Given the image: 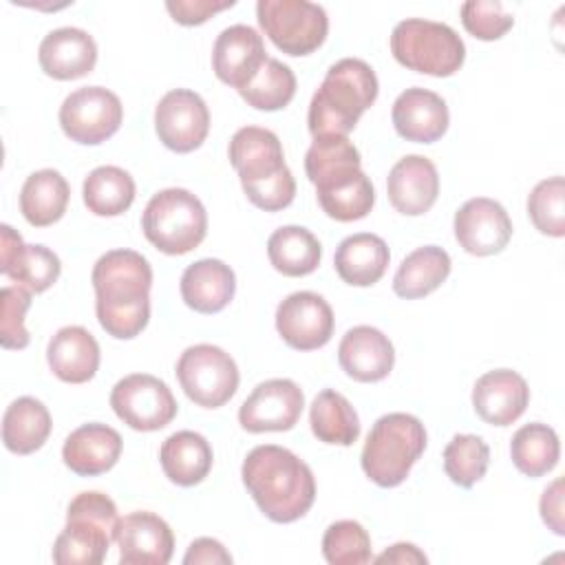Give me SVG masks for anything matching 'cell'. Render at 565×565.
I'll return each instance as SVG.
<instances>
[{"label":"cell","instance_id":"obj_1","mask_svg":"<svg viewBox=\"0 0 565 565\" xmlns=\"http://www.w3.org/2000/svg\"><path fill=\"white\" fill-rule=\"evenodd\" d=\"M95 313L102 329L117 338L139 335L150 320L152 267L135 249H110L93 267Z\"/></svg>","mask_w":565,"mask_h":565},{"label":"cell","instance_id":"obj_2","mask_svg":"<svg viewBox=\"0 0 565 565\" xmlns=\"http://www.w3.org/2000/svg\"><path fill=\"white\" fill-rule=\"evenodd\" d=\"M241 477L260 508L274 523H291L309 512L316 499L311 468L291 450L265 444L247 452Z\"/></svg>","mask_w":565,"mask_h":565},{"label":"cell","instance_id":"obj_3","mask_svg":"<svg viewBox=\"0 0 565 565\" xmlns=\"http://www.w3.org/2000/svg\"><path fill=\"white\" fill-rule=\"evenodd\" d=\"M230 163L238 172L245 196L265 212L291 205L296 181L285 163L276 132L260 126H243L230 139Z\"/></svg>","mask_w":565,"mask_h":565},{"label":"cell","instance_id":"obj_4","mask_svg":"<svg viewBox=\"0 0 565 565\" xmlns=\"http://www.w3.org/2000/svg\"><path fill=\"white\" fill-rule=\"evenodd\" d=\"M377 75L358 57H344L329 66L309 104V132L316 137H347L362 113L377 99Z\"/></svg>","mask_w":565,"mask_h":565},{"label":"cell","instance_id":"obj_5","mask_svg":"<svg viewBox=\"0 0 565 565\" xmlns=\"http://www.w3.org/2000/svg\"><path fill=\"white\" fill-rule=\"evenodd\" d=\"M117 525V505L108 494L79 492L66 508V525L53 543V561L57 565H99L115 541Z\"/></svg>","mask_w":565,"mask_h":565},{"label":"cell","instance_id":"obj_6","mask_svg":"<svg viewBox=\"0 0 565 565\" xmlns=\"http://www.w3.org/2000/svg\"><path fill=\"white\" fill-rule=\"evenodd\" d=\"M426 448L424 424L408 413L382 415L366 435L362 470L380 488L399 486Z\"/></svg>","mask_w":565,"mask_h":565},{"label":"cell","instance_id":"obj_7","mask_svg":"<svg viewBox=\"0 0 565 565\" xmlns=\"http://www.w3.org/2000/svg\"><path fill=\"white\" fill-rule=\"evenodd\" d=\"M143 236L163 254L181 256L199 247L207 234V212L185 188H166L152 194L141 214Z\"/></svg>","mask_w":565,"mask_h":565},{"label":"cell","instance_id":"obj_8","mask_svg":"<svg viewBox=\"0 0 565 565\" xmlns=\"http://www.w3.org/2000/svg\"><path fill=\"white\" fill-rule=\"evenodd\" d=\"M393 57L424 75L448 77L457 73L466 60V44L457 31L444 22L406 18L391 33Z\"/></svg>","mask_w":565,"mask_h":565},{"label":"cell","instance_id":"obj_9","mask_svg":"<svg viewBox=\"0 0 565 565\" xmlns=\"http://www.w3.org/2000/svg\"><path fill=\"white\" fill-rule=\"evenodd\" d=\"M256 18L274 46L294 57L313 53L329 31L324 7L309 0H258Z\"/></svg>","mask_w":565,"mask_h":565},{"label":"cell","instance_id":"obj_10","mask_svg":"<svg viewBox=\"0 0 565 565\" xmlns=\"http://www.w3.org/2000/svg\"><path fill=\"white\" fill-rule=\"evenodd\" d=\"M177 380L196 406L218 408L234 397L241 375L234 358L221 347L194 344L181 353Z\"/></svg>","mask_w":565,"mask_h":565},{"label":"cell","instance_id":"obj_11","mask_svg":"<svg viewBox=\"0 0 565 565\" xmlns=\"http://www.w3.org/2000/svg\"><path fill=\"white\" fill-rule=\"evenodd\" d=\"M115 415L132 430L152 433L168 426L179 406L168 384L148 373H130L110 391Z\"/></svg>","mask_w":565,"mask_h":565},{"label":"cell","instance_id":"obj_12","mask_svg":"<svg viewBox=\"0 0 565 565\" xmlns=\"http://www.w3.org/2000/svg\"><path fill=\"white\" fill-rule=\"evenodd\" d=\"M124 119L119 97L104 86H82L64 97L60 126L71 141L97 146L113 137Z\"/></svg>","mask_w":565,"mask_h":565},{"label":"cell","instance_id":"obj_13","mask_svg":"<svg viewBox=\"0 0 565 565\" xmlns=\"http://www.w3.org/2000/svg\"><path fill=\"white\" fill-rule=\"evenodd\" d=\"M159 141L174 152L196 150L210 132V110L203 97L190 88L166 93L154 108Z\"/></svg>","mask_w":565,"mask_h":565},{"label":"cell","instance_id":"obj_14","mask_svg":"<svg viewBox=\"0 0 565 565\" xmlns=\"http://www.w3.org/2000/svg\"><path fill=\"white\" fill-rule=\"evenodd\" d=\"M305 395L294 380L274 377L260 382L238 408V424L247 433L291 430L300 419Z\"/></svg>","mask_w":565,"mask_h":565},{"label":"cell","instance_id":"obj_15","mask_svg":"<svg viewBox=\"0 0 565 565\" xmlns=\"http://www.w3.org/2000/svg\"><path fill=\"white\" fill-rule=\"evenodd\" d=\"M333 322L329 302L313 291H294L276 307V329L296 351L324 347L333 335Z\"/></svg>","mask_w":565,"mask_h":565},{"label":"cell","instance_id":"obj_16","mask_svg":"<svg viewBox=\"0 0 565 565\" xmlns=\"http://www.w3.org/2000/svg\"><path fill=\"white\" fill-rule=\"evenodd\" d=\"M455 238L472 256L499 254L512 236V221L505 207L488 196L468 199L455 212Z\"/></svg>","mask_w":565,"mask_h":565},{"label":"cell","instance_id":"obj_17","mask_svg":"<svg viewBox=\"0 0 565 565\" xmlns=\"http://www.w3.org/2000/svg\"><path fill=\"white\" fill-rule=\"evenodd\" d=\"M267 60L263 35L247 24H232L216 35L212 49L214 75L236 90L245 88Z\"/></svg>","mask_w":565,"mask_h":565},{"label":"cell","instance_id":"obj_18","mask_svg":"<svg viewBox=\"0 0 565 565\" xmlns=\"http://www.w3.org/2000/svg\"><path fill=\"white\" fill-rule=\"evenodd\" d=\"M0 271L31 294L46 291L62 271L55 252L44 245H24L11 225H0Z\"/></svg>","mask_w":565,"mask_h":565},{"label":"cell","instance_id":"obj_19","mask_svg":"<svg viewBox=\"0 0 565 565\" xmlns=\"http://www.w3.org/2000/svg\"><path fill=\"white\" fill-rule=\"evenodd\" d=\"M115 541L121 565H166L174 552L170 525L154 512H130L119 519Z\"/></svg>","mask_w":565,"mask_h":565},{"label":"cell","instance_id":"obj_20","mask_svg":"<svg viewBox=\"0 0 565 565\" xmlns=\"http://www.w3.org/2000/svg\"><path fill=\"white\" fill-rule=\"evenodd\" d=\"M530 404V386L512 369L483 373L472 386L475 413L492 426L514 424Z\"/></svg>","mask_w":565,"mask_h":565},{"label":"cell","instance_id":"obj_21","mask_svg":"<svg viewBox=\"0 0 565 565\" xmlns=\"http://www.w3.org/2000/svg\"><path fill=\"white\" fill-rule=\"evenodd\" d=\"M391 119L402 139L415 143H433L448 130L450 113L437 93L413 86L397 95Z\"/></svg>","mask_w":565,"mask_h":565},{"label":"cell","instance_id":"obj_22","mask_svg":"<svg viewBox=\"0 0 565 565\" xmlns=\"http://www.w3.org/2000/svg\"><path fill=\"white\" fill-rule=\"evenodd\" d=\"M391 205L406 216L428 212L439 194V174L430 159L422 154H406L399 159L386 179Z\"/></svg>","mask_w":565,"mask_h":565},{"label":"cell","instance_id":"obj_23","mask_svg":"<svg viewBox=\"0 0 565 565\" xmlns=\"http://www.w3.org/2000/svg\"><path fill=\"white\" fill-rule=\"evenodd\" d=\"M338 362L355 382H380L393 371L395 349L380 329L358 324L342 335Z\"/></svg>","mask_w":565,"mask_h":565},{"label":"cell","instance_id":"obj_24","mask_svg":"<svg viewBox=\"0 0 565 565\" xmlns=\"http://www.w3.org/2000/svg\"><path fill=\"white\" fill-rule=\"evenodd\" d=\"M38 60L49 77L77 79L95 68L97 44L84 29L60 26L42 38Z\"/></svg>","mask_w":565,"mask_h":565},{"label":"cell","instance_id":"obj_25","mask_svg":"<svg viewBox=\"0 0 565 565\" xmlns=\"http://www.w3.org/2000/svg\"><path fill=\"white\" fill-rule=\"evenodd\" d=\"M121 435L99 422L75 428L62 448L66 468L79 477H95L108 472L121 455Z\"/></svg>","mask_w":565,"mask_h":565},{"label":"cell","instance_id":"obj_26","mask_svg":"<svg viewBox=\"0 0 565 565\" xmlns=\"http://www.w3.org/2000/svg\"><path fill=\"white\" fill-rule=\"evenodd\" d=\"M46 362L53 375L68 384H84L99 369V344L93 333L79 324L55 331L46 347Z\"/></svg>","mask_w":565,"mask_h":565},{"label":"cell","instance_id":"obj_27","mask_svg":"<svg viewBox=\"0 0 565 565\" xmlns=\"http://www.w3.org/2000/svg\"><path fill=\"white\" fill-rule=\"evenodd\" d=\"M181 298L199 313L223 311L236 291V276L218 258H201L185 267L181 276Z\"/></svg>","mask_w":565,"mask_h":565},{"label":"cell","instance_id":"obj_28","mask_svg":"<svg viewBox=\"0 0 565 565\" xmlns=\"http://www.w3.org/2000/svg\"><path fill=\"white\" fill-rule=\"evenodd\" d=\"M391 260L388 245L384 238L371 232H360L347 236L333 256V267L338 276L353 287H371L375 285Z\"/></svg>","mask_w":565,"mask_h":565},{"label":"cell","instance_id":"obj_29","mask_svg":"<svg viewBox=\"0 0 565 565\" xmlns=\"http://www.w3.org/2000/svg\"><path fill=\"white\" fill-rule=\"evenodd\" d=\"M159 461L172 483L190 488L207 477L214 452L210 441L201 433L179 430L161 444Z\"/></svg>","mask_w":565,"mask_h":565},{"label":"cell","instance_id":"obj_30","mask_svg":"<svg viewBox=\"0 0 565 565\" xmlns=\"http://www.w3.org/2000/svg\"><path fill=\"white\" fill-rule=\"evenodd\" d=\"M68 196L66 179L57 170L44 168L26 177L20 190V212L33 227H46L64 216Z\"/></svg>","mask_w":565,"mask_h":565},{"label":"cell","instance_id":"obj_31","mask_svg":"<svg viewBox=\"0 0 565 565\" xmlns=\"http://www.w3.org/2000/svg\"><path fill=\"white\" fill-rule=\"evenodd\" d=\"M305 170L316 190L333 185L362 170L360 150L349 141V137H316L305 154Z\"/></svg>","mask_w":565,"mask_h":565},{"label":"cell","instance_id":"obj_32","mask_svg":"<svg viewBox=\"0 0 565 565\" xmlns=\"http://www.w3.org/2000/svg\"><path fill=\"white\" fill-rule=\"evenodd\" d=\"M450 256L437 245H424L413 249L397 267L393 278V291L399 298L415 300L433 294L450 274Z\"/></svg>","mask_w":565,"mask_h":565},{"label":"cell","instance_id":"obj_33","mask_svg":"<svg viewBox=\"0 0 565 565\" xmlns=\"http://www.w3.org/2000/svg\"><path fill=\"white\" fill-rule=\"evenodd\" d=\"M51 413L35 397L13 399L2 417V441L15 455H31L44 446L51 435Z\"/></svg>","mask_w":565,"mask_h":565},{"label":"cell","instance_id":"obj_34","mask_svg":"<svg viewBox=\"0 0 565 565\" xmlns=\"http://www.w3.org/2000/svg\"><path fill=\"white\" fill-rule=\"evenodd\" d=\"M267 256L282 276H309L318 269L322 258L320 241L300 225H282L271 232L267 241Z\"/></svg>","mask_w":565,"mask_h":565},{"label":"cell","instance_id":"obj_35","mask_svg":"<svg viewBox=\"0 0 565 565\" xmlns=\"http://www.w3.org/2000/svg\"><path fill=\"white\" fill-rule=\"evenodd\" d=\"M309 424L311 433L324 444L351 446L360 437V419L355 408L342 393L333 388H324L313 397Z\"/></svg>","mask_w":565,"mask_h":565},{"label":"cell","instance_id":"obj_36","mask_svg":"<svg viewBox=\"0 0 565 565\" xmlns=\"http://www.w3.org/2000/svg\"><path fill=\"white\" fill-rule=\"evenodd\" d=\"M510 457L519 472L525 477H543L558 463L561 444L552 426L532 422L521 426L510 441Z\"/></svg>","mask_w":565,"mask_h":565},{"label":"cell","instance_id":"obj_37","mask_svg":"<svg viewBox=\"0 0 565 565\" xmlns=\"http://www.w3.org/2000/svg\"><path fill=\"white\" fill-rule=\"evenodd\" d=\"M84 205L97 216H119L135 201V179L117 166H99L84 179Z\"/></svg>","mask_w":565,"mask_h":565},{"label":"cell","instance_id":"obj_38","mask_svg":"<svg viewBox=\"0 0 565 565\" xmlns=\"http://www.w3.org/2000/svg\"><path fill=\"white\" fill-rule=\"evenodd\" d=\"M238 95L256 110H280L296 95V75L280 60L269 57L256 77L238 90Z\"/></svg>","mask_w":565,"mask_h":565},{"label":"cell","instance_id":"obj_39","mask_svg":"<svg viewBox=\"0 0 565 565\" xmlns=\"http://www.w3.org/2000/svg\"><path fill=\"white\" fill-rule=\"evenodd\" d=\"M490 448L477 435H455L444 448V472L459 488H472L488 470Z\"/></svg>","mask_w":565,"mask_h":565},{"label":"cell","instance_id":"obj_40","mask_svg":"<svg viewBox=\"0 0 565 565\" xmlns=\"http://www.w3.org/2000/svg\"><path fill=\"white\" fill-rule=\"evenodd\" d=\"M527 214L541 234L561 238L565 234V179L539 181L527 196Z\"/></svg>","mask_w":565,"mask_h":565},{"label":"cell","instance_id":"obj_41","mask_svg":"<svg viewBox=\"0 0 565 565\" xmlns=\"http://www.w3.org/2000/svg\"><path fill=\"white\" fill-rule=\"evenodd\" d=\"M322 554L331 565H364L373 558L369 532L358 521H335L324 530Z\"/></svg>","mask_w":565,"mask_h":565},{"label":"cell","instance_id":"obj_42","mask_svg":"<svg viewBox=\"0 0 565 565\" xmlns=\"http://www.w3.org/2000/svg\"><path fill=\"white\" fill-rule=\"evenodd\" d=\"M316 196H318L322 212L329 218H335L342 223L364 218L375 203L373 183L364 172L358 174L351 183L327 190V192H318Z\"/></svg>","mask_w":565,"mask_h":565},{"label":"cell","instance_id":"obj_43","mask_svg":"<svg viewBox=\"0 0 565 565\" xmlns=\"http://www.w3.org/2000/svg\"><path fill=\"white\" fill-rule=\"evenodd\" d=\"M31 307V291L20 285H7L0 289V344L4 349H24L29 344V331L24 316Z\"/></svg>","mask_w":565,"mask_h":565},{"label":"cell","instance_id":"obj_44","mask_svg":"<svg viewBox=\"0 0 565 565\" xmlns=\"http://www.w3.org/2000/svg\"><path fill=\"white\" fill-rule=\"evenodd\" d=\"M459 11L463 29L483 42L503 38L514 24V15L508 13L501 2L492 0H468Z\"/></svg>","mask_w":565,"mask_h":565},{"label":"cell","instance_id":"obj_45","mask_svg":"<svg viewBox=\"0 0 565 565\" xmlns=\"http://www.w3.org/2000/svg\"><path fill=\"white\" fill-rule=\"evenodd\" d=\"M234 4H236L234 0H168L166 9L174 22L183 26H194V24H203L214 13L225 11Z\"/></svg>","mask_w":565,"mask_h":565},{"label":"cell","instance_id":"obj_46","mask_svg":"<svg viewBox=\"0 0 565 565\" xmlns=\"http://www.w3.org/2000/svg\"><path fill=\"white\" fill-rule=\"evenodd\" d=\"M185 565H230L232 563V554L223 547L221 541L210 539V536H201L196 541L190 543L185 556H183Z\"/></svg>","mask_w":565,"mask_h":565},{"label":"cell","instance_id":"obj_47","mask_svg":"<svg viewBox=\"0 0 565 565\" xmlns=\"http://www.w3.org/2000/svg\"><path fill=\"white\" fill-rule=\"evenodd\" d=\"M541 516L545 521V525L563 536L565 534V523H563V479H554L541 497Z\"/></svg>","mask_w":565,"mask_h":565},{"label":"cell","instance_id":"obj_48","mask_svg":"<svg viewBox=\"0 0 565 565\" xmlns=\"http://www.w3.org/2000/svg\"><path fill=\"white\" fill-rule=\"evenodd\" d=\"M375 561L377 563H397V565H404V563H428L426 554L419 552L417 545H413V543H395L388 550H384Z\"/></svg>","mask_w":565,"mask_h":565}]
</instances>
